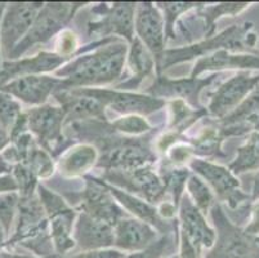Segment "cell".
I'll use <instances>...</instances> for the list:
<instances>
[{"instance_id": "7bdbcfd3", "label": "cell", "mask_w": 259, "mask_h": 258, "mask_svg": "<svg viewBox=\"0 0 259 258\" xmlns=\"http://www.w3.org/2000/svg\"><path fill=\"white\" fill-rule=\"evenodd\" d=\"M176 205L171 204V203L164 202L159 207L157 212H159V216L161 217L162 219L174 218V216H176Z\"/></svg>"}, {"instance_id": "b9f144b4", "label": "cell", "mask_w": 259, "mask_h": 258, "mask_svg": "<svg viewBox=\"0 0 259 258\" xmlns=\"http://www.w3.org/2000/svg\"><path fill=\"white\" fill-rule=\"evenodd\" d=\"M245 233H248L249 235H258L259 234V200L253 205L251 208V219L250 224L246 226Z\"/></svg>"}, {"instance_id": "f5cc1de1", "label": "cell", "mask_w": 259, "mask_h": 258, "mask_svg": "<svg viewBox=\"0 0 259 258\" xmlns=\"http://www.w3.org/2000/svg\"><path fill=\"white\" fill-rule=\"evenodd\" d=\"M169 258H178V255H170Z\"/></svg>"}, {"instance_id": "30bf717a", "label": "cell", "mask_w": 259, "mask_h": 258, "mask_svg": "<svg viewBox=\"0 0 259 258\" xmlns=\"http://www.w3.org/2000/svg\"><path fill=\"white\" fill-rule=\"evenodd\" d=\"M66 113L62 107L44 105L27 114V128L36 136L39 145L48 153L62 150Z\"/></svg>"}, {"instance_id": "74e56055", "label": "cell", "mask_w": 259, "mask_h": 258, "mask_svg": "<svg viewBox=\"0 0 259 258\" xmlns=\"http://www.w3.org/2000/svg\"><path fill=\"white\" fill-rule=\"evenodd\" d=\"M77 47V38L71 30H63L60 34L57 42L58 54L66 58H70L74 51Z\"/></svg>"}, {"instance_id": "816d5d0a", "label": "cell", "mask_w": 259, "mask_h": 258, "mask_svg": "<svg viewBox=\"0 0 259 258\" xmlns=\"http://www.w3.org/2000/svg\"><path fill=\"white\" fill-rule=\"evenodd\" d=\"M254 129H255V131H259V118L255 122V124H254Z\"/></svg>"}, {"instance_id": "8992f818", "label": "cell", "mask_w": 259, "mask_h": 258, "mask_svg": "<svg viewBox=\"0 0 259 258\" xmlns=\"http://www.w3.org/2000/svg\"><path fill=\"white\" fill-rule=\"evenodd\" d=\"M71 93L91 97L105 107H111L116 113L126 114V115H136V114L150 115L165 106L164 99L145 96V94L131 93V92L125 91L119 92L108 91V89L75 88L72 89Z\"/></svg>"}, {"instance_id": "8d00e7d4", "label": "cell", "mask_w": 259, "mask_h": 258, "mask_svg": "<svg viewBox=\"0 0 259 258\" xmlns=\"http://www.w3.org/2000/svg\"><path fill=\"white\" fill-rule=\"evenodd\" d=\"M18 203H20L18 194L15 191L0 193V225L4 227L6 233H9L11 230Z\"/></svg>"}, {"instance_id": "484cf974", "label": "cell", "mask_w": 259, "mask_h": 258, "mask_svg": "<svg viewBox=\"0 0 259 258\" xmlns=\"http://www.w3.org/2000/svg\"><path fill=\"white\" fill-rule=\"evenodd\" d=\"M98 160L97 150L92 145L81 143L66 151L58 162L61 174L66 177H77L88 172Z\"/></svg>"}, {"instance_id": "e575fe53", "label": "cell", "mask_w": 259, "mask_h": 258, "mask_svg": "<svg viewBox=\"0 0 259 258\" xmlns=\"http://www.w3.org/2000/svg\"><path fill=\"white\" fill-rule=\"evenodd\" d=\"M20 103L9 93L0 92V124L7 132H11L21 118Z\"/></svg>"}, {"instance_id": "cb8c5ba5", "label": "cell", "mask_w": 259, "mask_h": 258, "mask_svg": "<svg viewBox=\"0 0 259 258\" xmlns=\"http://www.w3.org/2000/svg\"><path fill=\"white\" fill-rule=\"evenodd\" d=\"M76 213L71 207L56 212L48 216L49 233L56 253L60 255L67 254L75 248V240L72 238V227Z\"/></svg>"}, {"instance_id": "d6986e66", "label": "cell", "mask_w": 259, "mask_h": 258, "mask_svg": "<svg viewBox=\"0 0 259 258\" xmlns=\"http://www.w3.org/2000/svg\"><path fill=\"white\" fill-rule=\"evenodd\" d=\"M114 247L121 252H141L157 240V231L146 222L122 218L114 226Z\"/></svg>"}, {"instance_id": "d590c367", "label": "cell", "mask_w": 259, "mask_h": 258, "mask_svg": "<svg viewBox=\"0 0 259 258\" xmlns=\"http://www.w3.org/2000/svg\"><path fill=\"white\" fill-rule=\"evenodd\" d=\"M111 127L114 128L115 132L132 134V136L146 133L151 129L150 123L143 119L142 117H138V115H126L124 118H120V119L111 123Z\"/></svg>"}, {"instance_id": "3957f363", "label": "cell", "mask_w": 259, "mask_h": 258, "mask_svg": "<svg viewBox=\"0 0 259 258\" xmlns=\"http://www.w3.org/2000/svg\"><path fill=\"white\" fill-rule=\"evenodd\" d=\"M97 143L102 149L96 167L107 170H132L148 167L156 156L148 148L147 138H101Z\"/></svg>"}, {"instance_id": "44dd1931", "label": "cell", "mask_w": 259, "mask_h": 258, "mask_svg": "<svg viewBox=\"0 0 259 258\" xmlns=\"http://www.w3.org/2000/svg\"><path fill=\"white\" fill-rule=\"evenodd\" d=\"M255 70L259 68V54H237L221 49L202 57L195 65L191 78H197L205 71L220 70Z\"/></svg>"}, {"instance_id": "7402d4cb", "label": "cell", "mask_w": 259, "mask_h": 258, "mask_svg": "<svg viewBox=\"0 0 259 258\" xmlns=\"http://www.w3.org/2000/svg\"><path fill=\"white\" fill-rule=\"evenodd\" d=\"M53 96L61 103V107L65 110V123L80 122V120L106 122L105 106L91 97L67 93L65 91L56 92Z\"/></svg>"}, {"instance_id": "6da1fadb", "label": "cell", "mask_w": 259, "mask_h": 258, "mask_svg": "<svg viewBox=\"0 0 259 258\" xmlns=\"http://www.w3.org/2000/svg\"><path fill=\"white\" fill-rule=\"evenodd\" d=\"M126 53L125 43L110 38L94 52L77 57L71 63L61 67L56 75L65 80L69 89L112 83L121 77Z\"/></svg>"}, {"instance_id": "4fadbf2b", "label": "cell", "mask_w": 259, "mask_h": 258, "mask_svg": "<svg viewBox=\"0 0 259 258\" xmlns=\"http://www.w3.org/2000/svg\"><path fill=\"white\" fill-rule=\"evenodd\" d=\"M258 84L259 74L253 75L246 71H241L217 89L215 93L211 96L208 111L213 117L223 119L232 113Z\"/></svg>"}, {"instance_id": "f1b7e54d", "label": "cell", "mask_w": 259, "mask_h": 258, "mask_svg": "<svg viewBox=\"0 0 259 258\" xmlns=\"http://www.w3.org/2000/svg\"><path fill=\"white\" fill-rule=\"evenodd\" d=\"M248 2H230V3H220L217 6L206 7L205 9L199 12L200 17H204L205 20V32L206 39L211 36L214 32V23L215 20L223 16V14H230V16H235L239 14L240 12L244 11L245 8L249 7Z\"/></svg>"}, {"instance_id": "4316f807", "label": "cell", "mask_w": 259, "mask_h": 258, "mask_svg": "<svg viewBox=\"0 0 259 258\" xmlns=\"http://www.w3.org/2000/svg\"><path fill=\"white\" fill-rule=\"evenodd\" d=\"M259 118V87H256L248 97L227 117L221 120L223 127L237 124H255Z\"/></svg>"}, {"instance_id": "ac0fdd59", "label": "cell", "mask_w": 259, "mask_h": 258, "mask_svg": "<svg viewBox=\"0 0 259 258\" xmlns=\"http://www.w3.org/2000/svg\"><path fill=\"white\" fill-rule=\"evenodd\" d=\"M180 217L182 222V230L191 244L201 253V248H211L215 243V231L206 224L204 214L191 202L188 195L181 198Z\"/></svg>"}, {"instance_id": "1f68e13d", "label": "cell", "mask_w": 259, "mask_h": 258, "mask_svg": "<svg viewBox=\"0 0 259 258\" xmlns=\"http://www.w3.org/2000/svg\"><path fill=\"white\" fill-rule=\"evenodd\" d=\"M187 190L194 199L197 209L202 214H206L214 202L213 194H211L210 189L208 188V185L197 176H192L187 181Z\"/></svg>"}, {"instance_id": "9a60e30c", "label": "cell", "mask_w": 259, "mask_h": 258, "mask_svg": "<svg viewBox=\"0 0 259 258\" xmlns=\"http://www.w3.org/2000/svg\"><path fill=\"white\" fill-rule=\"evenodd\" d=\"M134 28L138 39L145 44L150 53L155 57V63H159L165 52V26L159 9L150 2L140 3L136 7Z\"/></svg>"}, {"instance_id": "ab89813d", "label": "cell", "mask_w": 259, "mask_h": 258, "mask_svg": "<svg viewBox=\"0 0 259 258\" xmlns=\"http://www.w3.org/2000/svg\"><path fill=\"white\" fill-rule=\"evenodd\" d=\"M126 253L117 249H98V250H88V252L79 253L70 258H125Z\"/></svg>"}, {"instance_id": "e0dca14e", "label": "cell", "mask_w": 259, "mask_h": 258, "mask_svg": "<svg viewBox=\"0 0 259 258\" xmlns=\"http://www.w3.org/2000/svg\"><path fill=\"white\" fill-rule=\"evenodd\" d=\"M72 238L83 252L108 249L114 247V227L81 212L75 222Z\"/></svg>"}, {"instance_id": "f6af8a7d", "label": "cell", "mask_w": 259, "mask_h": 258, "mask_svg": "<svg viewBox=\"0 0 259 258\" xmlns=\"http://www.w3.org/2000/svg\"><path fill=\"white\" fill-rule=\"evenodd\" d=\"M9 141H11V136L8 134V132L3 128H0V150H3L8 145Z\"/></svg>"}, {"instance_id": "603a6c76", "label": "cell", "mask_w": 259, "mask_h": 258, "mask_svg": "<svg viewBox=\"0 0 259 258\" xmlns=\"http://www.w3.org/2000/svg\"><path fill=\"white\" fill-rule=\"evenodd\" d=\"M69 58L60 56L52 52H40L37 56L31 58H25L15 62L4 63L3 79H12L15 77H26V75H37L53 71L65 63Z\"/></svg>"}, {"instance_id": "7dc6e473", "label": "cell", "mask_w": 259, "mask_h": 258, "mask_svg": "<svg viewBox=\"0 0 259 258\" xmlns=\"http://www.w3.org/2000/svg\"><path fill=\"white\" fill-rule=\"evenodd\" d=\"M251 200H253V202H256V200H259V172L256 173L255 178H254L253 196H251Z\"/></svg>"}, {"instance_id": "f35d334b", "label": "cell", "mask_w": 259, "mask_h": 258, "mask_svg": "<svg viewBox=\"0 0 259 258\" xmlns=\"http://www.w3.org/2000/svg\"><path fill=\"white\" fill-rule=\"evenodd\" d=\"M192 154H195L192 146L176 145L174 148H171V150L168 153V158L173 165L182 164V163L187 162V160L190 159Z\"/></svg>"}, {"instance_id": "277c9868", "label": "cell", "mask_w": 259, "mask_h": 258, "mask_svg": "<svg viewBox=\"0 0 259 258\" xmlns=\"http://www.w3.org/2000/svg\"><path fill=\"white\" fill-rule=\"evenodd\" d=\"M211 217L217 227V238L205 258H259L258 238L228 221L218 204L211 209Z\"/></svg>"}, {"instance_id": "5bb4252c", "label": "cell", "mask_w": 259, "mask_h": 258, "mask_svg": "<svg viewBox=\"0 0 259 258\" xmlns=\"http://www.w3.org/2000/svg\"><path fill=\"white\" fill-rule=\"evenodd\" d=\"M66 89H69V87L65 80L46 75L20 77L0 87V92L17 97L29 105H43L52 94Z\"/></svg>"}, {"instance_id": "d6a6232c", "label": "cell", "mask_w": 259, "mask_h": 258, "mask_svg": "<svg viewBox=\"0 0 259 258\" xmlns=\"http://www.w3.org/2000/svg\"><path fill=\"white\" fill-rule=\"evenodd\" d=\"M177 236L174 238V231L162 235V238L157 239L154 244H151L141 252H134L126 254L125 258H162L168 253L174 252L177 248Z\"/></svg>"}, {"instance_id": "60d3db41", "label": "cell", "mask_w": 259, "mask_h": 258, "mask_svg": "<svg viewBox=\"0 0 259 258\" xmlns=\"http://www.w3.org/2000/svg\"><path fill=\"white\" fill-rule=\"evenodd\" d=\"M201 253L196 250V248L191 244L185 234L181 233V252L178 258H200Z\"/></svg>"}, {"instance_id": "8fae6325", "label": "cell", "mask_w": 259, "mask_h": 258, "mask_svg": "<svg viewBox=\"0 0 259 258\" xmlns=\"http://www.w3.org/2000/svg\"><path fill=\"white\" fill-rule=\"evenodd\" d=\"M80 209L93 218L111 225L112 227L125 218V212L116 203L111 193L100 178L87 177V188L80 194Z\"/></svg>"}, {"instance_id": "7a4b0ae2", "label": "cell", "mask_w": 259, "mask_h": 258, "mask_svg": "<svg viewBox=\"0 0 259 258\" xmlns=\"http://www.w3.org/2000/svg\"><path fill=\"white\" fill-rule=\"evenodd\" d=\"M254 25L251 22H245L242 25H234L230 28L221 32L220 35L210 36L205 42L197 43L194 46L183 47V48L169 49L164 52L161 60L157 63V72L161 74L162 70L170 67L176 63L190 61L195 57L208 56L210 52L225 51L231 53H237V52H248L255 48L258 35L253 31Z\"/></svg>"}, {"instance_id": "52a82bcc", "label": "cell", "mask_w": 259, "mask_h": 258, "mask_svg": "<svg viewBox=\"0 0 259 258\" xmlns=\"http://www.w3.org/2000/svg\"><path fill=\"white\" fill-rule=\"evenodd\" d=\"M136 7L137 4L128 2H116L108 7L107 4H100L97 8H94L100 14V18L88 23L89 36H101L105 39L107 35L116 34L132 43L134 39Z\"/></svg>"}, {"instance_id": "836d02e7", "label": "cell", "mask_w": 259, "mask_h": 258, "mask_svg": "<svg viewBox=\"0 0 259 258\" xmlns=\"http://www.w3.org/2000/svg\"><path fill=\"white\" fill-rule=\"evenodd\" d=\"M157 6L161 9H164V13H165V39L166 36L170 38V39H176V32H174V23L176 20L178 18L181 13L183 12H187L190 9L195 8V7H200L204 3H195V2H159L156 3Z\"/></svg>"}, {"instance_id": "ffe728a7", "label": "cell", "mask_w": 259, "mask_h": 258, "mask_svg": "<svg viewBox=\"0 0 259 258\" xmlns=\"http://www.w3.org/2000/svg\"><path fill=\"white\" fill-rule=\"evenodd\" d=\"M103 181V179H102ZM105 186L107 188V190L111 193V195L116 199L117 202L124 207V209L128 210L131 214H133L134 217H137L140 221L146 222L150 226H152L157 233L161 234H169L171 231L177 230V224L176 225H169L165 219H162L159 216V212H157L156 208L154 207L150 203L145 202L142 199L137 198V196L132 195V194L126 193V191L121 190L119 188H115L112 185L107 183L106 181Z\"/></svg>"}, {"instance_id": "7c38bea8", "label": "cell", "mask_w": 259, "mask_h": 258, "mask_svg": "<svg viewBox=\"0 0 259 258\" xmlns=\"http://www.w3.org/2000/svg\"><path fill=\"white\" fill-rule=\"evenodd\" d=\"M190 167L199 176L206 179L218 198L227 203L231 209H236L241 203L248 202L250 199L249 195L240 190L239 179L227 168L201 159H194L190 163Z\"/></svg>"}, {"instance_id": "c3c4849f", "label": "cell", "mask_w": 259, "mask_h": 258, "mask_svg": "<svg viewBox=\"0 0 259 258\" xmlns=\"http://www.w3.org/2000/svg\"><path fill=\"white\" fill-rule=\"evenodd\" d=\"M0 258H34V257H27V255L9 254V253H0Z\"/></svg>"}, {"instance_id": "ee69618b", "label": "cell", "mask_w": 259, "mask_h": 258, "mask_svg": "<svg viewBox=\"0 0 259 258\" xmlns=\"http://www.w3.org/2000/svg\"><path fill=\"white\" fill-rule=\"evenodd\" d=\"M17 183L12 177H2L0 178V193H8V191L17 190Z\"/></svg>"}, {"instance_id": "83f0119b", "label": "cell", "mask_w": 259, "mask_h": 258, "mask_svg": "<svg viewBox=\"0 0 259 258\" xmlns=\"http://www.w3.org/2000/svg\"><path fill=\"white\" fill-rule=\"evenodd\" d=\"M228 169L232 174H240L248 170L259 169V136L254 132L249 141L237 150V156Z\"/></svg>"}, {"instance_id": "bcb514c9", "label": "cell", "mask_w": 259, "mask_h": 258, "mask_svg": "<svg viewBox=\"0 0 259 258\" xmlns=\"http://www.w3.org/2000/svg\"><path fill=\"white\" fill-rule=\"evenodd\" d=\"M11 170H12V165L4 159V156L0 155V176H2V174L9 173Z\"/></svg>"}, {"instance_id": "f907efd6", "label": "cell", "mask_w": 259, "mask_h": 258, "mask_svg": "<svg viewBox=\"0 0 259 258\" xmlns=\"http://www.w3.org/2000/svg\"><path fill=\"white\" fill-rule=\"evenodd\" d=\"M4 9H6V7H4V4L2 3L0 4V20H2V13H3Z\"/></svg>"}, {"instance_id": "4dcf8cb0", "label": "cell", "mask_w": 259, "mask_h": 258, "mask_svg": "<svg viewBox=\"0 0 259 258\" xmlns=\"http://www.w3.org/2000/svg\"><path fill=\"white\" fill-rule=\"evenodd\" d=\"M21 164L27 165L36 178H39V177L47 178V177L53 174L54 170V164L52 162V158L48 154V151L44 150L43 148H39L37 145L32 148L29 156H27V159L23 163H21Z\"/></svg>"}, {"instance_id": "9c48e42d", "label": "cell", "mask_w": 259, "mask_h": 258, "mask_svg": "<svg viewBox=\"0 0 259 258\" xmlns=\"http://www.w3.org/2000/svg\"><path fill=\"white\" fill-rule=\"evenodd\" d=\"M103 178L119 188H124L126 193L142 196L150 204L159 203L166 193L161 178L152 172L150 165L132 170H107L102 174Z\"/></svg>"}, {"instance_id": "db71d44e", "label": "cell", "mask_w": 259, "mask_h": 258, "mask_svg": "<svg viewBox=\"0 0 259 258\" xmlns=\"http://www.w3.org/2000/svg\"><path fill=\"white\" fill-rule=\"evenodd\" d=\"M0 77H3V74H0Z\"/></svg>"}, {"instance_id": "681fc988", "label": "cell", "mask_w": 259, "mask_h": 258, "mask_svg": "<svg viewBox=\"0 0 259 258\" xmlns=\"http://www.w3.org/2000/svg\"><path fill=\"white\" fill-rule=\"evenodd\" d=\"M4 240V231L3 229H2V225H0V247H2V243H3Z\"/></svg>"}, {"instance_id": "ba28073f", "label": "cell", "mask_w": 259, "mask_h": 258, "mask_svg": "<svg viewBox=\"0 0 259 258\" xmlns=\"http://www.w3.org/2000/svg\"><path fill=\"white\" fill-rule=\"evenodd\" d=\"M44 3H11L7 6L6 13L0 23V46L3 53L9 57L18 43L26 36Z\"/></svg>"}, {"instance_id": "d4e9b609", "label": "cell", "mask_w": 259, "mask_h": 258, "mask_svg": "<svg viewBox=\"0 0 259 258\" xmlns=\"http://www.w3.org/2000/svg\"><path fill=\"white\" fill-rule=\"evenodd\" d=\"M131 44L128 63L132 71V78L125 83L120 84L119 89H137L141 83L151 74L156 66L154 56L150 53V51L138 38H134Z\"/></svg>"}, {"instance_id": "5b68a950", "label": "cell", "mask_w": 259, "mask_h": 258, "mask_svg": "<svg viewBox=\"0 0 259 258\" xmlns=\"http://www.w3.org/2000/svg\"><path fill=\"white\" fill-rule=\"evenodd\" d=\"M84 3H44L26 36L11 52L9 58H18L36 44L46 43L61 31Z\"/></svg>"}, {"instance_id": "f546056e", "label": "cell", "mask_w": 259, "mask_h": 258, "mask_svg": "<svg viewBox=\"0 0 259 258\" xmlns=\"http://www.w3.org/2000/svg\"><path fill=\"white\" fill-rule=\"evenodd\" d=\"M160 178L165 186V190L171 193L174 199V205H178L183 196V189L188 179V170L183 168H176V165H164L160 170Z\"/></svg>"}, {"instance_id": "2e32d148", "label": "cell", "mask_w": 259, "mask_h": 258, "mask_svg": "<svg viewBox=\"0 0 259 258\" xmlns=\"http://www.w3.org/2000/svg\"><path fill=\"white\" fill-rule=\"evenodd\" d=\"M218 75H211L206 79L185 78V79H169L166 77H157L154 84L147 89V93L155 98L186 99L190 105L199 106V94L206 85L210 84Z\"/></svg>"}]
</instances>
